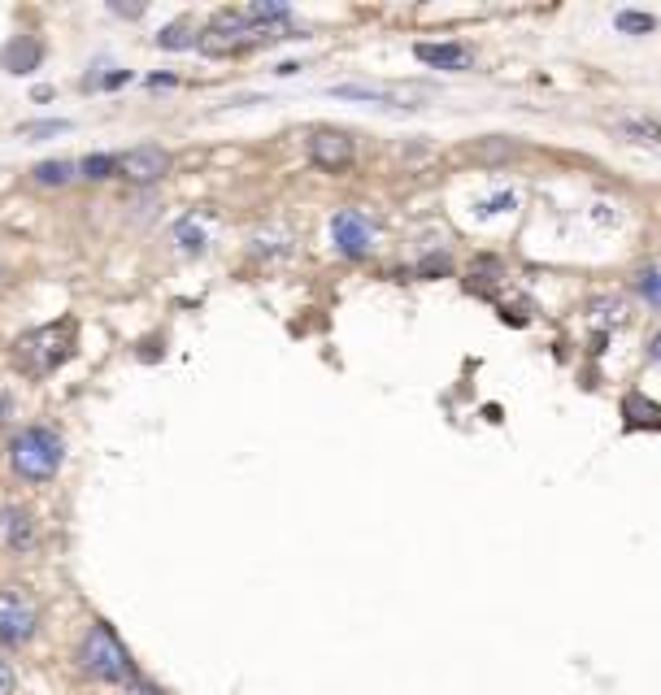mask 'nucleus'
I'll return each instance as SVG.
<instances>
[{"instance_id": "f257e3e1", "label": "nucleus", "mask_w": 661, "mask_h": 695, "mask_svg": "<svg viewBox=\"0 0 661 695\" xmlns=\"http://www.w3.org/2000/svg\"><path fill=\"white\" fill-rule=\"evenodd\" d=\"M62 461H66V443H62V435H57L53 426H22V430L9 439V466H13V474L26 479V483H49V479H57Z\"/></svg>"}, {"instance_id": "f03ea898", "label": "nucleus", "mask_w": 661, "mask_h": 695, "mask_svg": "<svg viewBox=\"0 0 661 695\" xmlns=\"http://www.w3.org/2000/svg\"><path fill=\"white\" fill-rule=\"evenodd\" d=\"M78 670L96 683H109V687H122L136 678V661L131 652L122 648V639L109 630L105 622H92L87 634L78 639Z\"/></svg>"}, {"instance_id": "7ed1b4c3", "label": "nucleus", "mask_w": 661, "mask_h": 695, "mask_svg": "<svg viewBox=\"0 0 661 695\" xmlns=\"http://www.w3.org/2000/svg\"><path fill=\"white\" fill-rule=\"evenodd\" d=\"M74 340H78V322L74 318H57L49 327H35L26 335L13 340V361L26 370V374H53L62 361H71Z\"/></svg>"}, {"instance_id": "20e7f679", "label": "nucleus", "mask_w": 661, "mask_h": 695, "mask_svg": "<svg viewBox=\"0 0 661 695\" xmlns=\"http://www.w3.org/2000/svg\"><path fill=\"white\" fill-rule=\"evenodd\" d=\"M262 35H270V31H262L244 9H218L210 18V26L201 31V49L210 57H226V53H239V49L257 44Z\"/></svg>"}, {"instance_id": "39448f33", "label": "nucleus", "mask_w": 661, "mask_h": 695, "mask_svg": "<svg viewBox=\"0 0 661 695\" xmlns=\"http://www.w3.org/2000/svg\"><path fill=\"white\" fill-rule=\"evenodd\" d=\"M40 630V609L26 591L0 587V648H22Z\"/></svg>"}, {"instance_id": "423d86ee", "label": "nucleus", "mask_w": 661, "mask_h": 695, "mask_svg": "<svg viewBox=\"0 0 661 695\" xmlns=\"http://www.w3.org/2000/svg\"><path fill=\"white\" fill-rule=\"evenodd\" d=\"M305 152H309V161L318 165V170H327V174H344L353 161H358V143L349 131H331V127H322V131H313V136L305 139Z\"/></svg>"}, {"instance_id": "0eeeda50", "label": "nucleus", "mask_w": 661, "mask_h": 695, "mask_svg": "<svg viewBox=\"0 0 661 695\" xmlns=\"http://www.w3.org/2000/svg\"><path fill=\"white\" fill-rule=\"evenodd\" d=\"M331 244H335V253L340 257H366L370 248H374V226H370V217L362 209H340L335 217H331Z\"/></svg>"}, {"instance_id": "6e6552de", "label": "nucleus", "mask_w": 661, "mask_h": 695, "mask_svg": "<svg viewBox=\"0 0 661 695\" xmlns=\"http://www.w3.org/2000/svg\"><path fill=\"white\" fill-rule=\"evenodd\" d=\"M166 170H170V152L161 148V143H136V148H127L122 157H118V174L127 179V183H157V179H166Z\"/></svg>"}, {"instance_id": "1a4fd4ad", "label": "nucleus", "mask_w": 661, "mask_h": 695, "mask_svg": "<svg viewBox=\"0 0 661 695\" xmlns=\"http://www.w3.org/2000/svg\"><path fill=\"white\" fill-rule=\"evenodd\" d=\"M0 539H4L9 548H18V553L35 548V539H40V522H35V513L22 509V504H4V509H0Z\"/></svg>"}, {"instance_id": "9d476101", "label": "nucleus", "mask_w": 661, "mask_h": 695, "mask_svg": "<svg viewBox=\"0 0 661 695\" xmlns=\"http://www.w3.org/2000/svg\"><path fill=\"white\" fill-rule=\"evenodd\" d=\"M40 57H44V49H40L35 35H13L0 49V66L9 70V74H31V70L40 66Z\"/></svg>"}, {"instance_id": "9b49d317", "label": "nucleus", "mask_w": 661, "mask_h": 695, "mask_svg": "<svg viewBox=\"0 0 661 695\" xmlns=\"http://www.w3.org/2000/svg\"><path fill=\"white\" fill-rule=\"evenodd\" d=\"M418 62L431 70H466L470 66V49L466 44H418L414 49Z\"/></svg>"}, {"instance_id": "f8f14e48", "label": "nucleus", "mask_w": 661, "mask_h": 695, "mask_svg": "<svg viewBox=\"0 0 661 695\" xmlns=\"http://www.w3.org/2000/svg\"><path fill=\"white\" fill-rule=\"evenodd\" d=\"M331 96H344V100H374V105H387V109H401V92L392 87H366V83H340L331 87Z\"/></svg>"}, {"instance_id": "ddd939ff", "label": "nucleus", "mask_w": 661, "mask_h": 695, "mask_svg": "<svg viewBox=\"0 0 661 695\" xmlns=\"http://www.w3.org/2000/svg\"><path fill=\"white\" fill-rule=\"evenodd\" d=\"M74 174H78V165H74V161H40V165L31 170L35 188H66Z\"/></svg>"}, {"instance_id": "4468645a", "label": "nucleus", "mask_w": 661, "mask_h": 695, "mask_svg": "<svg viewBox=\"0 0 661 695\" xmlns=\"http://www.w3.org/2000/svg\"><path fill=\"white\" fill-rule=\"evenodd\" d=\"M244 13H248L262 31H270L275 22H288V18H292V9H288V4H279V0H253Z\"/></svg>"}, {"instance_id": "2eb2a0df", "label": "nucleus", "mask_w": 661, "mask_h": 695, "mask_svg": "<svg viewBox=\"0 0 661 695\" xmlns=\"http://www.w3.org/2000/svg\"><path fill=\"white\" fill-rule=\"evenodd\" d=\"M614 26L627 31V35H649V31H658V18H653V13H640V9H618V13H614Z\"/></svg>"}, {"instance_id": "dca6fc26", "label": "nucleus", "mask_w": 661, "mask_h": 695, "mask_svg": "<svg viewBox=\"0 0 661 695\" xmlns=\"http://www.w3.org/2000/svg\"><path fill=\"white\" fill-rule=\"evenodd\" d=\"M109 174H118V157H109V152H92V157L78 161V179L100 183V179H109Z\"/></svg>"}, {"instance_id": "f3484780", "label": "nucleus", "mask_w": 661, "mask_h": 695, "mask_svg": "<svg viewBox=\"0 0 661 695\" xmlns=\"http://www.w3.org/2000/svg\"><path fill=\"white\" fill-rule=\"evenodd\" d=\"M622 414L631 417V426H658L661 430V405H644V396H627L622 400Z\"/></svg>"}, {"instance_id": "a211bd4d", "label": "nucleus", "mask_w": 661, "mask_h": 695, "mask_svg": "<svg viewBox=\"0 0 661 695\" xmlns=\"http://www.w3.org/2000/svg\"><path fill=\"white\" fill-rule=\"evenodd\" d=\"M192 44H201V35H192V22H170L157 35V49H192Z\"/></svg>"}, {"instance_id": "6ab92c4d", "label": "nucleus", "mask_w": 661, "mask_h": 695, "mask_svg": "<svg viewBox=\"0 0 661 695\" xmlns=\"http://www.w3.org/2000/svg\"><path fill=\"white\" fill-rule=\"evenodd\" d=\"M636 291H640L653 309H661V266H644V270L636 275Z\"/></svg>"}, {"instance_id": "aec40b11", "label": "nucleus", "mask_w": 661, "mask_h": 695, "mask_svg": "<svg viewBox=\"0 0 661 695\" xmlns=\"http://www.w3.org/2000/svg\"><path fill=\"white\" fill-rule=\"evenodd\" d=\"M618 131L631 139H640V143H658L661 148V122H640V118H622L618 122Z\"/></svg>"}, {"instance_id": "412c9836", "label": "nucleus", "mask_w": 661, "mask_h": 695, "mask_svg": "<svg viewBox=\"0 0 661 695\" xmlns=\"http://www.w3.org/2000/svg\"><path fill=\"white\" fill-rule=\"evenodd\" d=\"M505 152H514V143L510 139H497V143H479V148H470V157H505Z\"/></svg>"}, {"instance_id": "4be33fe9", "label": "nucleus", "mask_w": 661, "mask_h": 695, "mask_svg": "<svg viewBox=\"0 0 661 695\" xmlns=\"http://www.w3.org/2000/svg\"><path fill=\"white\" fill-rule=\"evenodd\" d=\"M179 239H183V248H188V253H201V248H205V235H201L192 222H183V226H179Z\"/></svg>"}, {"instance_id": "5701e85b", "label": "nucleus", "mask_w": 661, "mask_h": 695, "mask_svg": "<svg viewBox=\"0 0 661 695\" xmlns=\"http://www.w3.org/2000/svg\"><path fill=\"white\" fill-rule=\"evenodd\" d=\"M62 131H71V122H31V127H22V136H62Z\"/></svg>"}, {"instance_id": "b1692460", "label": "nucleus", "mask_w": 661, "mask_h": 695, "mask_svg": "<svg viewBox=\"0 0 661 695\" xmlns=\"http://www.w3.org/2000/svg\"><path fill=\"white\" fill-rule=\"evenodd\" d=\"M18 692V674H13V665L0 656V695H13Z\"/></svg>"}, {"instance_id": "393cba45", "label": "nucleus", "mask_w": 661, "mask_h": 695, "mask_svg": "<svg viewBox=\"0 0 661 695\" xmlns=\"http://www.w3.org/2000/svg\"><path fill=\"white\" fill-rule=\"evenodd\" d=\"M649 361H653V365H661V331L653 335V340H649Z\"/></svg>"}, {"instance_id": "a878e982", "label": "nucleus", "mask_w": 661, "mask_h": 695, "mask_svg": "<svg viewBox=\"0 0 661 695\" xmlns=\"http://www.w3.org/2000/svg\"><path fill=\"white\" fill-rule=\"evenodd\" d=\"M127 695H161V692H157V687H148V683H136V687H131Z\"/></svg>"}, {"instance_id": "bb28decb", "label": "nucleus", "mask_w": 661, "mask_h": 695, "mask_svg": "<svg viewBox=\"0 0 661 695\" xmlns=\"http://www.w3.org/2000/svg\"><path fill=\"white\" fill-rule=\"evenodd\" d=\"M0 282H4V270H0Z\"/></svg>"}]
</instances>
